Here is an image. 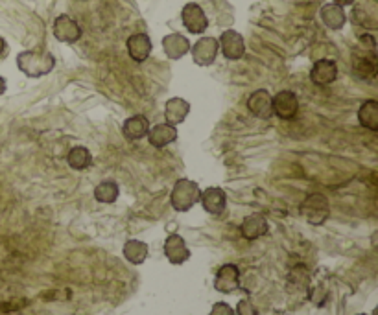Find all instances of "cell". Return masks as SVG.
Returning a JSON list of instances; mask_svg holds the SVG:
<instances>
[{
    "label": "cell",
    "mask_w": 378,
    "mask_h": 315,
    "mask_svg": "<svg viewBox=\"0 0 378 315\" xmlns=\"http://www.w3.org/2000/svg\"><path fill=\"white\" fill-rule=\"evenodd\" d=\"M17 67L28 78H43L55 67V58L49 50H26L17 56Z\"/></svg>",
    "instance_id": "1"
},
{
    "label": "cell",
    "mask_w": 378,
    "mask_h": 315,
    "mask_svg": "<svg viewBox=\"0 0 378 315\" xmlns=\"http://www.w3.org/2000/svg\"><path fill=\"white\" fill-rule=\"evenodd\" d=\"M201 188L196 181L190 179H179L175 181L170 194V203H172L173 210L178 212H187L194 207L196 203H200Z\"/></svg>",
    "instance_id": "2"
},
{
    "label": "cell",
    "mask_w": 378,
    "mask_h": 315,
    "mask_svg": "<svg viewBox=\"0 0 378 315\" xmlns=\"http://www.w3.org/2000/svg\"><path fill=\"white\" fill-rule=\"evenodd\" d=\"M301 214L310 225H321L330 214L329 199L323 194H310L301 205Z\"/></svg>",
    "instance_id": "3"
},
{
    "label": "cell",
    "mask_w": 378,
    "mask_h": 315,
    "mask_svg": "<svg viewBox=\"0 0 378 315\" xmlns=\"http://www.w3.org/2000/svg\"><path fill=\"white\" fill-rule=\"evenodd\" d=\"M190 52H192V59H194L196 65L211 67L220 53V44H218V39L214 37H201L196 41L194 46H190Z\"/></svg>",
    "instance_id": "4"
},
{
    "label": "cell",
    "mask_w": 378,
    "mask_h": 315,
    "mask_svg": "<svg viewBox=\"0 0 378 315\" xmlns=\"http://www.w3.org/2000/svg\"><path fill=\"white\" fill-rule=\"evenodd\" d=\"M181 19H183V24L189 30V33H194V35L205 33V30L209 28V19H207L205 11L201 10L200 4H194V2L184 4L183 11H181Z\"/></svg>",
    "instance_id": "5"
},
{
    "label": "cell",
    "mask_w": 378,
    "mask_h": 315,
    "mask_svg": "<svg viewBox=\"0 0 378 315\" xmlns=\"http://www.w3.org/2000/svg\"><path fill=\"white\" fill-rule=\"evenodd\" d=\"M271 107H273V114L281 120H292L299 111V100L295 92L292 91H281L277 92L275 96H271Z\"/></svg>",
    "instance_id": "6"
},
{
    "label": "cell",
    "mask_w": 378,
    "mask_h": 315,
    "mask_svg": "<svg viewBox=\"0 0 378 315\" xmlns=\"http://www.w3.org/2000/svg\"><path fill=\"white\" fill-rule=\"evenodd\" d=\"M218 44H220V50L229 61H238L246 53V41H243L242 33H238L237 30H225L222 33V37L218 39Z\"/></svg>",
    "instance_id": "7"
},
{
    "label": "cell",
    "mask_w": 378,
    "mask_h": 315,
    "mask_svg": "<svg viewBox=\"0 0 378 315\" xmlns=\"http://www.w3.org/2000/svg\"><path fill=\"white\" fill-rule=\"evenodd\" d=\"M52 32H54V37L61 43L74 44L81 39V28L80 24L69 15H60L54 21V26H52Z\"/></svg>",
    "instance_id": "8"
},
{
    "label": "cell",
    "mask_w": 378,
    "mask_h": 315,
    "mask_svg": "<svg viewBox=\"0 0 378 315\" xmlns=\"http://www.w3.org/2000/svg\"><path fill=\"white\" fill-rule=\"evenodd\" d=\"M352 21L369 30L378 26V2L377 0H360L352 10Z\"/></svg>",
    "instance_id": "9"
},
{
    "label": "cell",
    "mask_w": 378,
    "mask_h": 315,
    "mask_svg": "<svg viewBox=\"0 0 378 315\" xmlns=\"http://www.w3.org/2000/svg\"><path fill=\"white\" fill-rule=\"evenodd\" d=\"M214 288L220 293H232L240 288V269L234 264H225L218 269L214 277Z\"/></svg>",
    "instance_id": "10"
},
{
    "label": "cell",
    "mask_w": 378,
    "mask_h": 315,
    "mask_svg": "<svg viewBox=\"0 0 378 315\" xmlns=\"http://www.w3.org/2000/svg\"><path fill=\"white\" fill-rule=\"evenodd\" d=\"M200 201L207 212L212 216H220L227 207V194L220 187H209L201 192Z\"/></svg>",
    "instance_id": "11"
},
{
    "label": "cell",
    "mask_w": 378,
    "mask_h": 315,
    "mask_svg": "<svg viewBox=\"0 0 378 315\" xmlns=\"http://www.w3.org/2000/svg\"><path fill=\"white\" fill-rule=\"evenodd\" d=\"M338 78V65L332 59H319L310 70V80L319 87L330 85Z\"/></svg>",
    "instance_id": "12"
},
{
    "label": "cell",
    "mask_w": 378,
    "mask_h": 315,
    "mask_svg": "<svg viewBox=\"0 0 378 315\" xmlns=\"http://www.w3.org/2000/svg\"><path fill=\"white\" fill-rule=\"evenodd\" d=\"M248 109L253 117L260 118V120H268L273 117V107H271V94L266 89H259L255 91L251 96L248 98Z\"/></svg>",
    "instance_id": "13"
},
{
    "label": "cell",
    "mask_w": 378,
    "mask_h": 315,
    "mask_svg": "<svg viewBox=\"0 0 378 315\" xmlns=\"http://www.w3.org/2000/svg\"><path fill=\"white\" fill-rule=\"evenodd\" d=\"M352 61H354L352 63L354 72H356L360 80H375V76H377V56H375V49L366 52V46H363L362 53L354 52Z\"/></svg>",
    "instance_id": "14"
},
{
    "label": "cell",
    "mask_w": 378,
    "mask_h": 315,
    "mask_svg": "<svg viewBox=\"0 0 378 315\" xmlns=\"http://www.w3.org/2000/svg\"><path fill=\"white\" fill-rule=\"evenodd\" d=\"M164 255L173 266H181L190 258V251L187 244H184L183 236L170 235L164 241Z\"/></svg>",
    "instance_id": "15"
},
{
    "label": "cell",
    "mask_w": 378,
    "mask_h": 315,
    "mask_svg": "<svg viewBox=\"0 0 378 315\" xmlns=\"http://www.w3.org/2000/svg\"><path fill=\"white\" fill-rule=\"evenodd\" d=\"M146 137L148 142L153 148L162 150V148H166L168 144H172V142L178 140V129H175V126H170V124H157V126L150 128Z\"/></svg>",
    "instance_id": "16"
},
{
    "label": "cell",
    "mask_w": 378,
    "mask_h": 315,
    "mask_svg": "<svg viewBox=\"0 0 378 315\" xmlns=\"http://www.w3.org/2000/svg\"><path fill=\"white\" fill-rule=\"evenodd\" d=\"M128 53L130 58L135 61V63H144L151 53V39L148 37L146 33H133L131 37H128Z\"/></svg>",
    "instance_id": "17"
},
{
    "label": "cell",
    "mask_w": 378,
    "mask_h": 315,
    "mask_svg": "<svg viewBox=\"0 0 378 315\" xmlns=\"http://www.w3.org/2000/svg\"><path fill=\"white\" fill-rule=\"evenodd\" d=\"M268 229H270V225L262 214H249L240 225V232L246 240H257L260 236H264Z\"/></svg>",
    "instance_id": "18"
},
{
    "label": "cell",
    "mask_w": 378,
    "mask_h": 315,
    "mask_svg": "<svg viewBox=\"0 0 378 315\" xmlns=\"http://www.w3.org/2000/svg\"><path fill=\"white\" fill-rule=\"evenodd\" d=\"M162 50L168 58L178 61L190 52V41L181 33H170L162 39Z\"/></svg>",
    "instance_id": "19"
},
{
    "label": "cell",
    "mask_w": 378,
    "mask_h": 315,
    "mask_svg": "<svg viewBox=\"0 0 378 315\" xmlns=\"http://www.w3.org/2000/svg\"><path fill=\"white\" fill-rule=\"evenodd\" d=\"M148 131H150V120L144 114H133V117L126 118L124 126H122V133L128 140L144 139Z\"/></svg>",
    "instance_id": "20"
},
{
    "label": "cell",
    "mask_w": 378,
    "mask_h": 315,
    "mask_svg": "<svg viewBox=\"0 0 378 315\" xmlns=\"http://www.w3.org/2000/svg\"><path fill=\"white\" fill-rule=\"evenodd\" d=\"M190 103L183 98H172L164 105V120L170 126H179L184 122V118L189 117Z\"/></svg>",
    "instance_id": "21"
},
{
    "label": "cell",
    "mask_w": 378,
    "mask_h": 315,
    "mask_svg": "<svg viewBox=\"0 0 378 315\" xmlns=\"http://www.w3.org/2000/svg\"><path fill=\"white\" fill-rule=\"evenodd\" d=\"M321 21L330 30H341L347 24V13L341 6L325 4L321 8Z\"/></svg>",
    "instance_id": "22"
},
{
    "label": "cell",
    "mask_w": 378,
    "mask_h": 315,
    "mask_svg": "<svg viewBox=\"0 0 378 315\" xmlns=\"http://www.w3.org/2000/svg\"><path fill=\"white\" fill-rule=\"evenodd\" d=\"M358 122L369 131H378V102L377 100H366L358 109Z\"/></svg>",
    "instance_id": "23"
},
{
    "label": "cell",
    "mask_w": 378,
    "mask_h": 315,
    "mask_svg": "<svg viewBox=\"0 0 378 315\" xmlns=\"http://www.w3.org/2000/svg\"><path fill=\"white\" fill-rule=\"evenodd\" d=\"M124 257L133 266H141L148 258V244L141 240H128L124 246Z\"/></svg>",
    "instance_id": "24"
},
{
    "label": "cell",
    "mask_w": 378,
    "mask_h": 315,
    "mask_svg": "<svg viewBox=\"0 0 378 315\" xmlns=\"http://www.w3.org/2000/svg\"><path fill=\"white\" fill-rule=\"evenodd\" d=\"M67 162L72 170H87L92 164V153L87 150L85 146H74L67 155Z\"/></svg>",
    "instance_id": "25"
},
{
    "label": "cell",
    "mask_w": 378,
    "mask_h": 315,
    "mask_svg": "<svg viewBox=\"0 0 378 315\" xmlns=\"http://www.w3.org/2000/svg\"><path fill=\"white\" fill-rule=\"evenodd\" d=\"M120 196V188L114 181H102L94 188V199L100 203H114Z\"/></svg>",
    "instance_id": "26"
},
{
    "label": "cell",
    "mask_w": 378,
    "mask_h": 315,
    "mask_svg": "<svg viewBox=\"0 0 378 315\" xmlns=\"http://www.w3.org/2000/svg\"><path fill=\"white\" fill-rule=\"evenodd\" d=\"M234 315H259V310L249 299H242L234 308Z\"/></svg>",
    "instance_id": "27"
},
{
    "label": "cell",
    "mask_w": 378,
    "mask_h": 315,
    "mask_svg": "<svg viewBox=\"0 0 378 315\" xmlns=\"http://www.w3.org/2000/svg\"><path fill=\"white\" fill-rule=\"evenodd\" d=\"M209 315H234V308H231V305L227 303H216Z\"/></svg>",
    "instance_id": "28"
},
{
    "label": "cell",
    "mask_w": 378,
    "mask_h": 315,
    "mask_svg": "<svg viewBox=\"0 0 378 315\" xmlns=\"http://www.w3.org/2000/svg\"><path fill=\"white\" fill-rule=\"evenodd\" d=\"M356 2V0H332V4L341 6V8H345V6H352Z\"/></svg>",
    "instance_id": "29"
},
{
    "label": "cell",
    "mask_w": 378,
    "mask_h": 315,
    "mask_svg": "<svg viewBox=\"0 0 378 315\" xmlns=\"http://www.w3.org/2000/svg\"><path fill=\"white\" fill-rule=\"evenodd\" d=\"M6 89H8V83H6L4 78H2V76H0V96H2V94H4Z\"/></svg>",
    "instance_id": "30"
},
{
    "label": "cell",
    "mask_w": 378,
    "mask_h": 315,
    "mask_svg": "<svg viewBox=\"0 0 378 315\" xmlns=\"http://www.w3.org/2000/svg\"><path fill=\"white\" fill-rule=\"evenodd\" d=\"M6 49H8V44H6L4 37H0V56L6 52Z\"/></svg>",
    "instance_id": "31"
},
{
    "label": "cell",
    "mask_w": 378,
    "mask_h": 315,
    "mask_svg": "<svg viewBox=\"0 0 378 315\" xmlns=\"http://www.w3.org/2000/svg\"><path fill=\"white\" fill-rule=\"evenodd\" d=\"M358 315H366V314H358Z\"/></svg>",
    "instance_id": "32"
}]
</instances>
